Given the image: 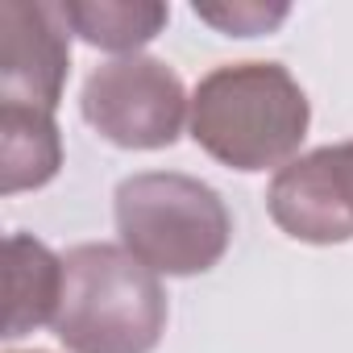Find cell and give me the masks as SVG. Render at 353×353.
<instances>
[{"label": "cell", "mask_w": 353, "mask_h": 353, "mask_svg": "<svg viewBox=\"0 0 353 353\" xmlns=\"http://www.w3.org/2000/svg\"><path fill=\"white\" fill-rule=\"evenodd\" d=\"M188 125L233 170H283L307 137L312 104L283 63H225L196 83Z\"/></svg>", "instance_id": "1"}, {"label": "cell", "mask_w": 353, "mask_h": 353, "mask_svg": "<svg viewBox=\"0 0 353 353\" xmlns=\"http://www.w3.org/2000/svg\"><path fill=\"white\" fill-rule=\"evenodd\" d=\"M5 287H9V316L5 336L17 341L42 324H54L63 299V258L50 254L30 233H13L5 241Z\"/></svg>", "instance_id": "7"}, {"label": "cell", "mask_w": 353, "mask_h": 353, "mask_svg": "<svg viewBox=\"0 0 353 353\" xmlns=\"http://www.w3.org/2000/svg\"><path fill=\"white\" fill-rule=\"evenodd\" d=\"M59 9L71 34H79L88 46L117 50L121 59L137 54L170 21V9L158 0H63Z\"/></svg>", "instance_id": "9"}, {"label": "cell", "mask_w": 353, "mask_h": 353, "mask_svg": "<svg viewBox=\"0 0 353 353\" xmlns=\"http://www.w3.org/2000/svg\"><path fill=\"white\" fill-rule=\"evenodd\" d=\"M117 233L121 245L154 274L188 279L225 258L233 216L221 192L192 174L145 170L117 188Z\"/></svg>", "instance_id": "3"}, {"label": "cell", "mask_w": 353, "mask_h": 353, "mask_svg": "<svg viewBox=\"0 0 353 353\" xmlns=\"http://www.w3.org/2000/svg\"><path fill=\"white\" fill-rule=\"evenodd\" d=\"M63 166V137L50 112L0 104V170L5 196L46 188Z\"/></svg>", "instance_id": "8"}, {"label": "cell", "mask_w": 353, "mask_h": 353, "mask_svg": "<svg viewBox=\"0 0 353 353\" xmlns=\"http://www.w3.org/2000/svg\"><path fill=\"white\" fill-rule=\"evenodd\" d=\"M83 121L121 150H166L179 141L192 100L162 59L125 54L100 63L79 96Z\"/></svg>", "instance_id": "4"}, {"label": "cell", "mask_w": 353, "mask_h": 353, "mask_svg": "<svg viewBox=\"0 0 353 353\" xmlns=\"http://www.w3.org/2000/svg\"><path fill=\"white\" fill-rule=\"evenodd\" d=\"M196 17L229 38H258V34L279 30L291 17V9L287 5H258V0H233V5H196Z\"/></svg>", "instance_id": "10"}, {"label": "cell", "mask_w": 353, "mask_h": 353, "mask_svg": "<svg viewBox=\"0 0 353 353\" xmlns=\"http://www.w3.org/2000/svg\"><path fill=\"white\" fill-rule=\"evenodd\" d=\"M274 225L307 245L353 241V141L291 158L266 192Z\"/></svg>", "instance_id": "6"}, {"label": "cell", "mask_w": 353, "mask_h": 353, "mask_svg": "<svg viewBox=\"0 0 353 353\" xmlns=\"http://www.w3.org/2000/svg\"><path fill=\"white\" fill-rule=\"evenodd\" d=\"M50 328L71 353H154L166 332V291L125 245L88 241L63 258Z\"/></svg>", "instance_id": "2"}, {"label": "cell", "mask_w": 353, "mask_h": 353, "mask_svg": "<svg viewBox=\"0 0 353 353\" xmlns=\"http://www.w3.org/2000/svg\"><path fill=\"white\" fill-rule=\"evenodd\" d=\"M71 75V26L59 5L0 0V104L50 112Z\"/></svg>", "instance_id": "5"}, {"label": "cell", "mask_w": 353, "mask_h": 353, "mask_svg": "<svg viewBox=\"0 0 353 353\" xmlns=\"http://www.w3.org/2000/svg\"><path fill=\"white\" fill-rule=\"evenodd\" d=\"M30 353H42V349H30Z\"/></svg>", "instance_id": "11"}]
</instances>
